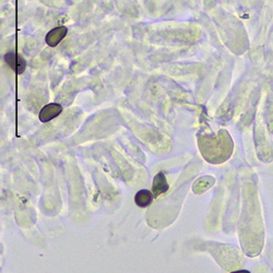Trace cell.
Instances as JSON below:
<instances>
[{
	"instance_id": "obj_1",
	"label": "cell",
	"mask_w": 273,
	"mask_h": 273,
	"mask_svg": "<svg viewBox=\"0 0 273 273\" xmlns=\"http://www.w3.org/2000/svg\"><path fill=\"white\" fill-rule=\"evenodd\" d=\"M199 148L208 162L220 164L226 161L233 152V141L226 131L221 130L214 138H199Z\"/></svg>"
},
{
	"instance_id": "obj_2",
	"label": "cell",
	"mask_w": 273,
	"mask_h": 273,
	"mask_svg": "<svg viewBox=\"0 0 273 273\" xmlns=\"http://www.w3.org/2000/svg\"><path fill=\"white\" fill-rule=\"evenodd\" d=\"M4 58H5L6 63L10 66V68L13 71H16L19 74L24 72L26 63L19 54L15 53V52H9L5 55Z\"/></svg>"
},
{
	"instance_id": "obj_3",
	"label": "cell",
	"mask_w": 273,
	"mask_h": 273,
	"mask_svg": "<svg viewBox=\"0 0 273 273\" xmlns=\"http://www.w3.org/2000/svg\"><path fill=\"white\" fill-rule=\"evenodd\" d=\"M61 112H63V107H61V105L56 104V103H52L42 108V111L39 112L38 118L42 122L51 121L55 117H57Z\"/></svg>"
},
{
	"instance_id": "obj_4",
	"label": "cell",
	"mask_w": 273,
	"mask_h": 273,
	"mask_svg": "<svg viewBox=\"0 0 273 273\" xmlns=\"http://www.w3.org/2000/svg\"><path fill=\"white\" fill-rule=\"evenodd\" d=\"M168 189H169V185L164 173L160 172L159 174H156L153 178V184H152V194L154 198H158L159 196L165 194Z\"/></svg>"
},
{
	"instance_id": "obj_5",
	"label": "cell",
	"mask_w": 273,
	"mask_h": 273,
	"mask_svg": "<svg viewBox=\"0 0 273 273\" xmlns=\"http://www.w3.org/2000/svg\"><path fill=\"white\" fill-rule=\"evenodd\" d=\"M67 34V29L65 26H59L53 29L46 36V43L50 46H56L58 45L63 38L66 36Z\"/></svg>"
},
{
	"instance_id": "obj_6",
	"label": "cell",
	"mask_w": 273,
	"mask_h": 273,
	"mask_svg": "<svg viewBox=\"0 0 273 273\" xmlns=\"http://www.w3.org/2000/svg\"><path fill=\"white\" fill-rule=\"evenodd\" d=\"M153 194L148 189H141L134 196V202L140 208H146L153 200Z\"/></svg>"
},
{
	"instance_id": "obj_7",
	"label": "cell",
	"mask_w": 273,
	"mask_h": 273,
	"mask_svg": "<svg viewBox=\"0 0 273 273\" xmlns=\"http://www.w3.org/2000/svg\"><path fill=\"white\" fill-rule=\"evenodd\" d=\"M231 273H250L248 270H238V271H234V272H231Z\"/></svg>"
}]
</instances>
